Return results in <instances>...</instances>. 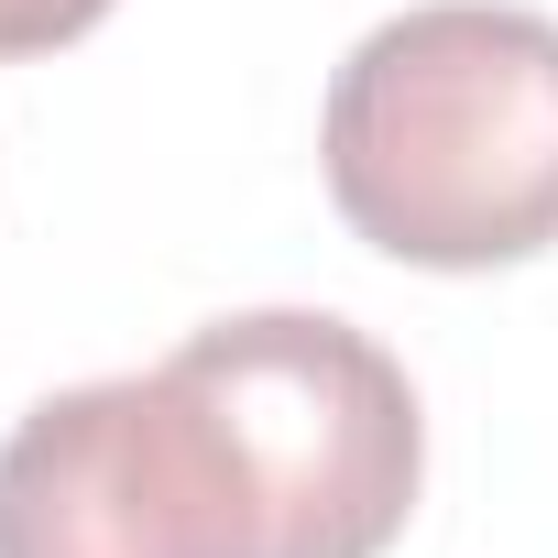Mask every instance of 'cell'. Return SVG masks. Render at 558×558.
<instances>
[{
  "label": "cell",
  "mask_w": 558,
  "mask_h": 558,
  "mask_svg": "<svg viewBox=\"0 0 558 558\" xmlns=\"http://www.w3.org/2000/svg\"><path fill=\"white\" fill-rule=\"evenodd\" d=\"M121 0H0V66L12 56H56V45H88Z\"/></svg>",
  "instance_id": "277c9868"
},
{
  "label": "cell",
  "mask_w": 558,
  "mask_h": 558,
  "mask_svg": "<svg viewBox=\"0 0 558 558\" xmlns=\"http://www.w3.org/2000/svg\"><path fill=\"white\" fill-rule=\"evenodd\" d=\"M175 351L230 405L286 558H384L405 536L427 482V416L373 329L329 307H241L186 329Z\"/></svg>",
  "instance_id": "3957f363"
},
{
  "label": "cell",
  "mask_w": 558,
  "mask_h": 558,
  "mask_svg": "<svg viewBox=\"0 0 558 558\" xmlns=\"http://www.w3.org/2000/svg\"><path fill=\"white\" fill-rule=\"evenodd\" d=\"M329 208L416 274H493L558 241V23L416 0L373 23L318 110Z\"/></svg>",
  "instance_id": "6da1fadb"
},
{
  "label": "cell",
  "mask_w": 558,
  "mask_h": 558,
  "mask_svg": "<svg viewBox=\"0 0 558 558\" xmlns=\"http://www.w3.org/2000/svg\"><path fill=\"white\" fill-rule=\"evenodd\" d=\"M0 558H286L263 471L186 351L45 395L0 438Z\"/></svg>",
  "instance_id": "7a4b0ae2"
}]
</instances>
